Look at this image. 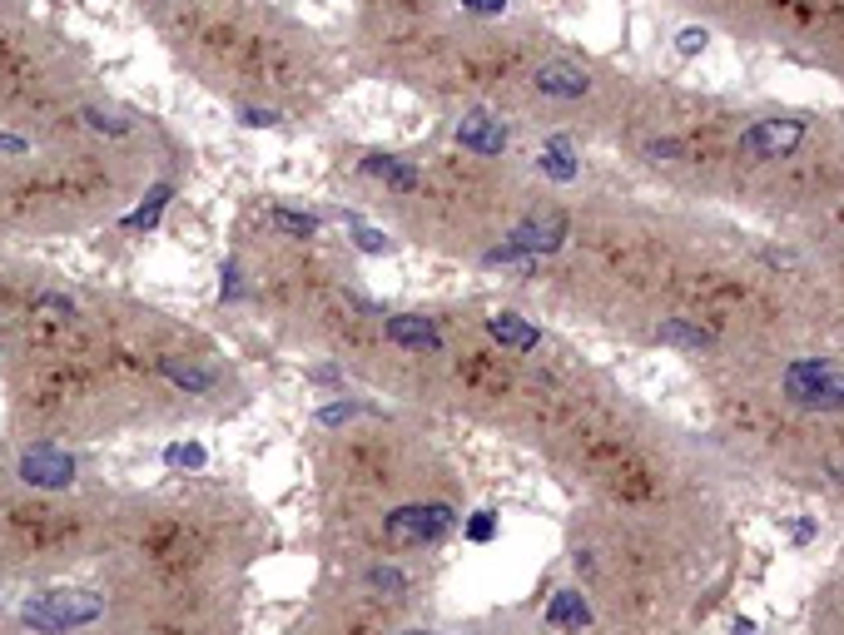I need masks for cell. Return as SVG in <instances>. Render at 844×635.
<instances>
[{
  "label": "cell",
  "instance_id": "e0dca14e",
  "mask_svg": "<svg viewBox=\"0 0 844 635\" xmlns=\"http://www.w3.org/2000/svg\"><path fill=\"white\" fill-rule=\"evenodd\" d=\"M164 373L179 382V387H194V392H204V387L214 382L209 373H199V368H179V363H164Z\"/></svg>",
  "mask_w": 844,
  "mask_h": 635
},
{
  "label": "cell",
  "instance_id": "d6986e66",
  "mask_svg": "<svg viewBox=\"0 0 844 635\" xmlns=\"http://www.w3.org/2000/svg\"><path fill=\"white\" fill-rule=\"evenodd\" d=\"M492 531H497V521H492V511H477V516L467 521V536H472V541H492Z\"/></svg>",
  "mask_w": 844,
  "mask_h": 635
},
{
  "label": "cell",
  "instance_id": "3957f363",
  "mask_svg": "<svg viewBox=\"0 0 844 635\" xmlns=\"http://www.w3.org/2000/svg\"><path fill=\"white\" fill-rule=\"evenodd\" d=\"M452 526V507L427 502V507H398L388 516V541L393 546H432Z\"/></svg>",
  "mask_w": 844,
  "mask_h": 635
},
{
  "label": "cell",
  "instance_id": "2e32d148",
  "mask_svg": "<svg viewBox=\"0 0 844 635\" xmlns=\"http://www.w3.org/2000/svg\"><path fill=\"white\" fill-rule=\"evenodd\" d=\"M164 199H169V189L159 184V189L149 194V204H144V209H135V214H130V229H149V224L159 219V209H164Z\"/></svg>",
  "mask_w": 844,
  "mask_h": 635
},
{
  "label": "cell",
  "instance_id": "ba28073f",
  "mask_svg": "<svg viewBox=\"0 0 844 635\" xmlns=\"http://www.w3.org/2000/svg\"><path fill=\"white\" fill-rule=\"evenodd\" d=\"M457 139H462L467 149H477V154H502V149H507V129H502V125H492V120H482V115L462 120V129H457Z\"/></svg>",
  "mask_w": 844,
  "mask_h": 635
},
{
  "label": "cell",
  "instance_id": "603a6c76",
  "mask_svg": "<svg viewBox=\"0 0 844 635\" xmlns=\"http://www.w3.org/2000/svg\"><path fill=\"white\" fill-rule=\"evenodd\" d=\"M0 154H25V139H15V134H0Z\"/></svg>",
  "mask_w": 844,
  "mask_h": 635
},
{
  "label": "cell",
  "instance_id": "9a60e30c",
  "mask_svg": "<svg viewBox=\"0 0 844 635\" xmlns=\"http://www.w3.org/2000/svg\"><path fill=\"white\" fill-rule=\"evenodd\" d=\"M269 219L279 224L283 234H298V239H308V234H318V219H303V214H288V209H274Z\"/></svg>",
  "mask_w": 844,
  "mask_h": 635
},
{
  "label": "cell",
  "instance_id": "30bf717a",
  "mask_svg": "<svg viewBox=\"0 0 844 635\" xmlns=\"http://www.w3.org/2000/svg\"><path fill=\"white\" fill-rule=\"evenodd\" d=\"M566 234L562 219H537V224H522L517 234H512V244H522V249H557Z\"/></svg>",
  "mask_w": 844,
  "mask_h": 635
},
{
  "label": "cell",
  "instance_id": "7c38bea8",
  "mask_svg": "<svg viewBox=\"0 0 844 635\" xmlns=\"http://www.w3.org/2000/svg\"><path fill=\"white\" fill-rule=\"evenodd\" d=\"M656 338H661V343H676V348H696V353L710 348V333H705V328H691V323H681V318L661 323V328H656Z\"/></svg>",
  "mask_w": 844,
  "mask_h": 635
},
{
  "label": "cell",
  "instance_id": "4fadbf2b",
  "mask_svg": "<svg viewBox=\"0 0 844 635\" xmlns=\"http://www.w3.org/2000/svg\"><path fill=\"white\" fill-rule=\"evenodd\" d=\"M368 174L388 179L393 189H413V184H418V174H413L408 164H398V159H383V154H373V159H368Z\"/></svg>",
  "mask_w": 844,
  "mask_h": 635
},
{
  "label": "cell",
  "instance_id": "5bb4252c",
  "mask_svg": "<svg viewBox=\"0 0 844 635\" xmlns=\"http://www.w3.org/2000/svg\"><path fill=\"white\" fill-rule=\"evenodd\" d=\"M368 586L398 601V596L408 591V576H403V571H393V566H373V571H368Z\"/></svg>",
  "mask_w": 844,
  "mask_h": 635
},
{
  "label": "cell",
  "instance_id": "277c9868",
  "mask_svg": "<svg viewBox=\"0 0 844 635\" xmlns=\"http://www.w3.org/2000/svg\"><path fill=\"white\" fill-rule=\"evenodd\" d=\"M800 139H805L800 120H760L755 129L740 134V154H750V159H785Z\"/></svg>",
  "mask_w": 844,
  "mask_h": 635
},
{
  "label": "cell",
  "instance_id": "6da1fadb",
  "mask_svg": "<svg viewBox=\"0 0 844 635\" xmlns=\"http://www.w3.org/2000/svg\"><path fill=\"white\" fill-rule=\"evenodd\" d=\"M105 616V601L100 596H80V591H50V596H35L20 606V626L40 635H60L75 631V626H90Z\"/></svg>",
  "mask_w": 844,
  "mask_h": 635
},
{
  "label": "cell",
  "instance_id": "44dd1931",
  "mask_svg": "<svg viewBox=\"0 0 844 635\" xmlns=\"http://www.w3.org/2000/svg\"><path fill=\"white\" fill-rule=\"evenodd\" d=\"M705 40H710V35H705V30H696V25H691V30H681V55H696V50H705Z\"/></svg>",
  "mask_w": 844,
  "mask_h": 635
},
{
  "label": "cell",
  "instance_id": "8992f818",
  "mask_svg": "<svg viewBox=\"0 0 844 635\" xmlns=\"http://www.w3.org/2000/svg\"><path fill=\"white\" fill-rule=\"evenodd\" d=\"M537 90H542V95H562V100H581V95L591 90V80H586L576 65L552 60V65H542V70H537Z\"/></svg>",
  "mask_w": 844,
  "mask_h": 635
},
{
  "label": "cell",
  "instance_id": "ac0fdd59",
  "mask_svg": "<svg viewBox=\"0 0 844 635\" xmlns=\"http://www.w3.org/2000/svg\"><path fill=\"white\" fill-rule=\"evenodd\" d=\"M542 164H547L557 179H571V174H576V164H571V154H566L562 144H557V149H547V154H542Z\"/></svg>",
  "mask_w": 844,
  "mask_h": 635
},
{
  "label": "cell",
  "instance_id": "cb8c5ba5",
  "mask_svg": "<svg viewBox=\"0 0 844 635\" xmlns=\"http://www.w3.org/2000/svg\"><path fill=\"white\" fill-rule=\"evenodd\" d=\"M467 5H472V10H487V15H492V10H502L507 0H467Z\"/></svg>",
  "mask_w": 844,
  "mask_h": 635
},
{
  "label": "cell",
  "instance_id": "5b68a950",
  "mask_svg": "<svg viewBox=\"0 0 844 635\" xmlns=\"http://www.w3.org/2000/svg\"><path fill=\"white\" fill-rule=\"evenodd\" d=\"M20 482H30V487H70L75 482V462L60 447H30L20 457Z\"/></svg>",
  "mask_w": 844,
  "mask_h": 635
},
{
  "label": "cell",
  "instance_id": "52a82bcc",
  "mask_svg": "<svg viewBox=\"0 0 844 635\" xmlns=\"http://www.w3.org/2000/svg\"><path fill=\"white\" fill-rule=\"evenodd\" d=\"M547 626H552V631H581V626H591L586 596H581V591H557L552 606H547Z\"/></svg>",
  "mask_w": 844,
  "mask_h": 635
},
{
  "label": "cell",
  "instance_id": "ffe728a7",
  "mask_svg": "<svg viewBox=\"0 0 844 635\" xmlns=\"http://www.w3.org/2000/svg\"><path fill=\"white\" fill-rule=\"evenodd\" d=\"M358 249H363V254H378V249H388V234H378V229H358Z\"/></svg>",
  "mask_w": 844,
  "mask_h": 635
},
{
  "label": "cell",
  "instance_id": "7a4b0ae2",
  "mask_svg": "<svg viewBox=\"0 0 844 635\" xmlns=\"http://www.w3.org/2000/svg\"><path fill=\"white\" fill-rule=\"evenodd\" d=\"M785 397L800 402V407H825V412H840L844 407V368L840 363H790L785 373Z\"/></svg>",
  "mask_w": 844,
  "mask_h": 635
},
{
  "label": "cell",
  "instance_id": "7402d4cb",
  "mask_svg": "<svg viewBox=\"0 0 844 635\" xmlns=\"http://www.w3.org/2000/svg\"><path fill=\"white\" fill-rule=\"evenodd\" d=\"M169 462H184V467H199V462H204V452H199V447H174V452H169Z\"/></svg>",
  "mask_w": 844,
  "mask_h": 635
},
{
  "label": "cell",
  "instance_id": "8fae6325",
  "mask_svg": "<svg viewBox=\"0 0 844 635\" xmlns=\"http://www.w3.org/2000/svg\"><path fill=\"white\" fill-rule=\"evenodd\" d=\"M487 328H492V338H497V343H512V348H522V353H527V348H537V328L517 323V313H497Z\"/></svg>",
  "mask_w": 844,
  "mask_h": 635
},
{
  "label": "cell",
  "instance_id": "d4e9b609",
  "mask_svg": "<svg viewBox=\"0 0 844 635\" xmlns=\"http://www.w3.org/2000/svg\"><path fill=\"white\" fill-rule=\"evenodd\" d=\"M403 635H432V631H403Z\"/></svg>",
  "mask_w": 844,
  "mask_h": 635
},
{
  "label": "cell",
  "instance_id": "9c48e42d",
  "mask_svg": "<svg viewBox=\"0 0 844 635\" xmlns=\"http://www.w3.org/2000/svg\"><path fill=\"white\" fill-rule=\"evenodd\" d=\"M388 338H393V343H403V348H427V353H437V328H432V323H422V318H408V313H403V318H393V323H388Z\"/></svg>",
  "mask_w": 844,
  "mask_h": 635
}]
</instances>
